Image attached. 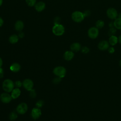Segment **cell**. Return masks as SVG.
Wrapping results in <instances>:
<instances>
[{
	"label": "cell",
	"mask_w": 121,
	"mask_h": 121,
	"mask_svg": "<svg viewBox=\"0 0 121 121\" xmlns=\"http://www.w3.org/2000/svg\"><path fill=\"white\" fill-rule=\"evenodd\" d=\"M14 83L9 79H5L2 83V88L3 90L6 92H11L14 88Z\"/></svg>",
	"instance_id": "1"
},
{
	"label": "cell",
	"mask_w": 121,
	"mask_h": 121,
	"mask_svg": "<svg viewBox=\"0 0 121 121\" xmlns=\"http://www.w3.org/2000/svg\"><path fill=\"white\" fill-rule=\"evenodd\" d=\"M3 2V0H0V6L2 5Z\"/></svg>",
	"instance_id": "38"
},
{
	"label": "cell",
	"mask_w": 121,
	"mask_h": 121,
	"mask_svg": "<svg viewBox=\"0 0 121 121\" xmlns=\"http://www.w3.org/2000/svg\"><path fill=\"white\" fill-rule=\"evenodd\" d=\"M3 74H4V72H3V69L1 68H0V78L3 77Z\"/></svg>",
	"instance_id": "31"
},
{
	"label": "cell",
	"mask_w": 121,
	"mask_h": 121,
	"mask_svg": "<svg viewBox=\"0 0 121 121\" xmlns=\"http://www.w3.org/2000/svg\"><path fill=\"white\" fill-rule=\"evenodd\" d=\"M113 26L116 28L121 29V18L118 17L116 18L113 22Z\"/></svg>",
	"instance_id": "18"
},
{
	"label": "cell",
	"mask_w": 121,
	"mask_h": 121,
	"mask_svg": "<svg viewBox=\"0 0 121 121\" xmlns=\"http://www.w3.org/2000/svg\"><path fill=\"white\" fill-rule=\"evenodd\" d=\"M108 52L110 53H113L114 52V48L111 47H109L108 49Z\"/></svg>",
	"instance_id": "30"
},
{
	"label": "cell",
	"mask_w": 121,
	"mask_h": 121,
	"mask_svg": "<svg viewBox=\"0 0 121 121\" xmlns=\"http://www.w3.org/2000/svg\"><path fill=\"white\" fill-rule=\"evenodd\" d=\"M18 41V37L16 35H12L9 38V42L12 44L17 43Z\"/></svg>",
	"instance_id": "20"
},
{
	"label": "cell",
	"mask_w": 121,
	"mask_h": 121,
	"mask_svg": "<svg viewBox=\"0 0 121 121\" xmlns=\"http://www.w3.org/2000/svg\"><path fill=\"white\" fill-rule=\"evenodd\" d=\"M27 109L28 107L26 104L25 103H22L18 104V105L17 107V111L18 113L23 114L26 112Z\"/></svg>",
	"instance_id": "7"
},
{
	"label": "cell",
	"mask_w": 121,
	"mask_h": 121,
	"mask_svg": "<svg viewBox=\"0 0 121 121\" xmlns=\"http://www.w3.org/2000/svg\"></svg>",
	"instance_id": "40"
},
{
	"label": "cell",
	"mask_w": 121,
	"mask_h": 121,
	"mask_svg": "<svg viewBox=\"0 0 121 121\" xmlns=\"http://www.w3.org/2000/svg\"><path fill=\"white\" fill-rule=\"evenodd\" d=\"M74 56V54L72 51H68L65 52L64 54V58L67 60H71Z\"/></svg>",
	"instance_id": "13"
},
{
	"label": "cell",
	"mask_w": 121,
	"mask_h": 121,
	"mask_svg": "<svg viewBox=\"0 0 121 121\" xmlns=\"http://www.w3.org/2000/svg\"><path fill=\"white\" fill-rule=\"evenodd\" d=\"M118 41H119V43L121 44V35L119 36V37L118 38Z\"/></svg>",
	"instance_id": "37"
},
{
	"label": "cell",
	"mask_w": 121,
	"mask_h": 121,
	"mask_svg": "<svg viewBox=\"0 0 121 121\" xmlns=\"http://www.w3.org/2000/svg\"><path fill=\"white\" fill-rule=\"evenodd\" d=\"M35 95H36V94H35V90H34L33 89L32 90H30V96L32 97H35Z\"/></svg>",
	"instance_id": "29"
},
{
	"label": "cell",
	"mask_w": 121,
	"mask_h": 121,
	"mask_svg": "<svg viewBox=\"0 0 121 121\" xmlns=\"http://www.w3.org/2000/svg\"><path fill=\"white\" fill-rule=\"evenodd\" d=\"M14 85H15L16 86H17V87H19L22 86V83L19 80H17L15 82Z\"/></svg>",
	"instance_id": "28"
},
{
	"label": "cell",
	"mask_w": 121,
	"mask_h": 121,
	"mask_svg": "<svg viewBox=\"0 0 121 121\" xmlns=\"http://www.w3.org/2000/svg\"><path fill=\"white\" fill-rule=\"evenodd\" d=\"M41 111L39 108H34L31 111V116L34 120L38 119L41 115Z\"/></svg>",
	"instance_id": "10"
},
{
	"label": "cell",
	"mask_w": 121,
	"mask_h": 121,
	"mask_svg": "<svg viewBox=\"0 0 121 121\" xmlns=\"http://www.w3.org/2000/svg\"><path fill=\"white\" fill-rule=\"evenodd\" d=\"M24 33H22V32H21V33H20L19 34V37H21V38H22V37L24 36Z\"/></svg>",
	"instance_id": "34"
},
{
	"label": "cell",
	"mask_w": 121,
	"mask_h": 121,
	"mask_svg": "<svg viewBox=\"0 0 121 121\" xmlns=\"http://www.w3.org/2000/svg\"><path fill=\"white\" fill-rule=\"evenodd\" d=\"M15 29L17 31H21L24 28V23L21 20L17 21L15 24Z\"/></svg>",
	"instance_id": "16"
},
{
	"label": "cell",
	"mask_w": 121,
	"mask_h": 121,
	"mask_svg": "<svg viewBox=\"0 0 121 121\" xmlns=\"http://www.w3.org/2000/svg\"><path fill=\"white\" fill-rule=\"evenodd\" d=\"M53 34L57 36H60L62 35L65 31L64 26L60 24L55 25L52 29Z\"/></svg>",
	"instance_id": "3"
},
{
	"label": "cell",
	"mask_w": 121,
	"mask_h": 121,
	"mask_svg": "<svg viewBox=\"0 0 121 121\" xmlns=\"http://www.w3.org/2000/svg\"><path fill=\"white\" fill-rule=\"evenodd\" d=\"M106 14L108 17L111 19H116L118 16L117 10L114 8H109L106 11Z\"/></svg>",
	"instance_id": "6"
},
{
	"label": "cell",
	"mask_w": 121,
	"mask_h": 121,
	"mask_svg": "<svg viewBox=\"0 0 121 121\" xmlns=\"http://www.w3.org/2000/svg\"><path fill=\"white\" fill-rule=\"evenodd\" d=\"M53 72L56 76L61 78L65 77L66 73V70L62 66H57L54 69Z\"/></svg>",
	"instance_id": "2"
},
{
	"label": "cell",
	"mask_w": 121,
	"mask_h": 121,
	"mask_svg": "<svg viewBox=\"0 0 121 121\" xmlns=\"http://www.w3.org/2000/svg\"><path fill=\"white\" fill-rule=\"evenodd\" d=\"M27 4L30 7H32L35 5L36 3V0H26Z\"/></svg>",
	"instance_id": "22"
},
{
	"label": "cell",
	"mask_w": 121,
	"mask_h": 121,
	"mask_svg": "<svg viewBox=\"0 0 121 121\" xmlns=\"http://www.w3.org/2000/svg\"><path fill=\"white\" fill-rule=\"evenodd\" d=\"M81 51L84 53H87L89 52V49L88 47L86 46H84L82 48Z\"/></svg>",
	"instance_id": "25"
},
{
	"label": "cell",
	"mask_w": 121,
	"mask_h": 121,
	"mask_svg": "<svg viewBox=\"0 0 121 121\" xmlns=\"http://www.w3.org/2000/svg\"><path fill=\"white\" fill-rule=\"evenodd\" d=\"M118 40V39L116 36L112 35V36H111L109 38V42L110 44L111 45H114L117 43Z\"/></svg>",
	"instance_id": "19"
},
{
	"label": "cell",
	"mask_w": 121,
	"mask_h": 121,
	"mask_svg": "<svg viewBox=\"0 0 121 121\" xmlns=\"http://www.w3.org/2000/svg\"><path fill=\"white\" fill-rule=\"evenodd\" d=\"M43 102L42 100H39L37 102L36 105L37 108H40V107H41L43 105Z\"/></svg>",
	"instance_id": "26"
},
{
	"label": "cell",
	"mask_w": 121,
	"mask_h": 121,
	"mask_svg": "<svg viewBox=\"0 0 121 121\" xmlns=\"http://www.w3.org/2000/svg\"><path fill=\"white\" fill-rule=\"evenodd\" d=\"M99 34V31L97 28L92 27L88 30V35L91 39L96 38Z\"/></svg>",
	"instance_id": "5"
},
{
	"label": "cell",
	"mask_w": 121,
	"mask_h": 121,
	"mask_svg": "<svg viewBox=\"0 0 121 121\" xmlns=\"http://www.w3.org/2000/svg\"><path fill=\"white\" fill-rule=\"evenodd\" d=\"M113 26V23L112 22H111V23L109 24V26H110V27H112Z\"/></svg>",
	"instance_id": "36"
},
{
	"label": "cell",
	"mask_w": 121,
	"mask_h": 121,
	"mask_svg": "<svg viewBox=\"0 0 121 121\" xmlns=\"http://www.w3.org/2000/svg\"><path fill=\"white\" fill-rule=\"evenodd\" d=\"M116 30L115 28L113 27H110L109 31L108 32V35H110V36L112 35H114L116 33Z\"/></svg>",
	"instance_id": "23"
},
{
	"label": "cell",
	"mask_w": 121,
	"mask_h": 121,
	"mask_svg": "<svg viewBox=\"0 0 121 121\" xmlns=\"http://www.w3.org/2000/svg\"><path fill=\"white\" fill-rule=\"evenodd\" d=\"M83 14H84V16L86 17V16L89 15V14H90V12H89V11H86L84 13H83Z\"/></svg>",
	"instance_id": "32"
},
{
	"label": "cell",
	"mask_w": 121,
	"mask_h": 121,
	"mask_svg": "<svg viewBox=\"0 0 121 121\" xmlns=\"http://www.w3.org/2000/svg\"><path fill=\"white\" fill-rule=\"evenodd\" d=\"M104 22L101 20H98L96 21L95 26L96 27L98 28H102L104 26Z\"/></svg>",
	"instance_id": "21"
},
{
	"label": "cell",
	"mask_w": 121,
	"mask_h": 121,
	"mask_svg": "<svg viewBox=\"0 0 121 121\" xmlns=\"http://www.w3.org/2000/svg\"><path fill=\"white\" fill-rule=\"evenodd\" d=\"M35 8L37 11L41 12L45 9V4L43 2L39 1L35 3Z\"/></svg>",
	"instance_id": "12"
},
{
	"label": "cell",
	"mask_w": 121,
	"mask_h": 121,
	"mask_svg": "<svg viewBox=\"0 0 121 121\" xmlns=\"http://www.w3.org/2000/svg\"><path fill=\"white\" fill-rule=\"evenodd\" d=\"M98 47L101 51H105L109 48V44L107 41L104 40L99 43Z\"/></svg>",
	"instance_id": "11"
},
{
	"label": "cell",
	"mask_w": 121,
	"mask_h": 121,
	"mask_svg": "<svg viewBox=\"0 0 121 121\" xmlns=\"http://www.w3.org/2000/svg\"><path fill=\"white\" fill-rule=\"evenodd\" d=\"M120 66L121 67V60L120 61Z\"/></svg>",
	"instance_id": "39"
},
{
	"label": "cell",
	"mask_w": 121,
	"mask_h": 121,
	"mask_svg": "<svg viewBox=\"0 0 121 121\" xmlns=\"http://www.w3.org/2000/svg\"><path fill=\"white\" fill-rule=\"evenodd\" d=\"M12 99L11 95L7 93H3L1 94L0 95V99L2 102L3 103H9Z\"/></svg>",
	"instance_id": "9"
},
{
	"label": "cell",
	"mask_w": 121,
	"mask_h": 121,
	"mask_svg": "<svg viewBox=\"0 0 121 121\" xmlns=\"http://www.w3.org/2000/svg\"><path fill=\"white\" fill-rule=\"evenodd\" d=\"M22 85L28 91L32 90L34 86L33 82L30 79H25L22 83Z\"/></svg>",
	"instance_id": "8"
},
{
	"label": "cell",
	"mask_w": 121,
	"mask_h": 121,
	"mask_svg": "<svg viewBox=\"0 0 121 121\" xmlns=\"http://www.w3.org/2000/svg\"><path fill=\"white\" fill-rule=\"evenodd\" d=\"M17 114L14 112H11L9 116V118L10 120H15L17 118Z\"/></svg>",
	"instance_id": "24"
},
{
	"label": "cell",
	"mask_w": 121,
	"mask_h": 121,
	"mask_svg": "<svg viewBox=\"0 0 121 121\" xmlns=\"http://www.w3.org/2000/svg\"><path fill=\"white\" fill-rule=\"evenodd\" d=\"M20 94H21L20 90L18 88H16L14 89L12 91L11 95L13 99H16L19 96V95H20Z\"/></svg>",
	"instance_id": "15"
},
{
	"label": "cell",
	"mask_w": 121,
	"mask_h": 121,
	"mask_svg": "<svg viewBox=\"0 0 121 121\" xmlns=\"http://www.w3.org/2000/svg\"><path fill=\"white\" fill-rule=\"evenodd\" d=\"M60 80H61V78L58 77H56V78H54L53 81V82H54V83L57 84V83H59V82L60 81Z\"/></svg>",
	"instance_id": "27"
},
{
	"label": "cell",
	"mask_w": 121,
	"mask_h": 121,
	"mask_svg": "<svg viewBox=\"0 0 121 121\" xmlns=\"http://www.w3.org/2000/svg\"><path fill=\"white\" fill-rule=\"evenodd\" d=\"M81 48L80 44L78 43H74L70 45V49L72 52H78Z\"/></svg>",
	"instance_id": "17"
},
{
	"label": "cell",
	"mask_w": 121,
	"mask_h": 121,
	"mask_svg": "<svg viewBox=\"0 0 121 121\" xmlns=\"http://www.w3.org/2000/svg\"><path fill=\"white\" fill-rule=\"evenodd\" d=\"M71 17L74 21L78 23L83 20L85 16L83 13L78 11H76L72 13Z\"/></svg>",
	"instance_id": "4"
},
{
	"label": "cell",
	"mask_w": 121,
	"mask_h": 121,
	"mask_svg": "<svg viewBox=\"0 0 121 121\" xmlns=\"http://www.w3.org/2000/svg\"><path fill=\"white\" fill-rule=\"evenodd\" d=\"M2 65V60L1 58L0 57V68H1Z\"/></svg>",
	"instance_id": "35"
},
{
	"label": "cell",
	"mask_w": 121,
	"mask_h": 121,
	"mask_svg": "<svg viewBox=\"0 0 121 121\" xmlns=\"http://www.w3.org/2000/svg\"><path fill=\"white\" fill-rule=\"evenodd\" d=\"M21 69L20 65L17 63H14L10 66V69L14 72H17L20 70Z\"/></svg>",
	"instance_id": "14"
},
{
	"label": "cell",
	"mask_w": 121,
	"mask_h": 121,
	"mask_svg": "<svg viewBox=\"0 0 121 121\" xmlns=\"http://www.w3.org/2000/svg\"><path fill=\"white\" fill-rule=\"evenodd\" d=\"M3 24V20L2 18L1 17H0V26H2Z\"/></svg>",
	"instance_id": "33"
}]
</instances>
